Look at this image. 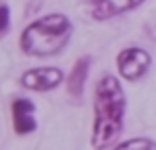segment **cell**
Instances as JSON below:
<instances>
[{"label":"cell","instance_id":"obj_1","mask_svg":"<svg viewBox=\"0 0 156 150\" xmlns=\"http://www.w3.org/2000/svg\"><path fill=\"white\" fill-rule=\"evenodd\" d=\"M126 122V93L115 74L104 72L93 93V150H106L119 139Z\"/></svg>","mask_w":156,"mask_h":150},{"label":"cell","instance_id":"obj_2","mask_svg":"<svg viewBox=\"0 0 156 150\" xmlns=\"http://www.w3.org/2000/svg\"><path fill=\"white\" fill-rule=\"evenodd\" d=\"M74 35V24L63 13H48L37 17L20 33V50L35 59L61 54Z\"/></svg>","mask_w":156,"mask_h":150},{"label":"cell","instance_id":"obj_3","mask_svg":"<svg viewBox=\"0 0 156 150\" xmlns=\"http://www.w3.org/2000/svg\"><path fill=\"white\" fill-rule=\"evenodd\" d=\"M117 72H119V76L124 81H141L145 74L150 72L152 68V57L150 52L141 46H126L117 52Z\"/></svg>","mask_w":156,"mask_h":150},{"label":"cell","instance_id":"obj_4","mask_svg":"<svg viewBox=\"0 0 156 150\" xmlns=\"http://www.w3.org/2000/svg\"><path fill=\"white\" fill-rule=\"evenodd\" d=\"M65 81V72L56 65H44V68H30L26 70L22 76H20V85L24 89L30 91H39V93H46L56 89Z\"/></svg>","mask_w":156,"mask_h":150},{"label":"cell","instance_id":"obj_5","mask_svg":"<svg viewBox=\"0 0 156 150\" xmlns=\"http://www.w3.org/2000/svg\"><path fill=\"white\" fill-rule=\"evenodd\" d=\"M143 2L145 0H85L89 17L95 22H106L124 13H130L134 9H139Z\"/></svg>","mask_w":156,"mask_h":150},{"label":"cell","instance_id":"obj_6","mask_svg":"<svg viewBox=\"0 0 156 150\" xmlns=\"http://www.w3.org/2000/svg\"><path fill=\"white\" fill-rule=\"evenodd\" d=\"M11 118H13V130L17 135H30L37 130L35 120V102L30 98L20 96L11 102Z\"/></svg>","mask_w":156,"mask_h":150},{"label":"cell","instance_id":"obj_7","mask_svg":"<svg viewBox=\"0 0 156 150\" xmlns=\"http://www.w3.org/2000/svg\"><path fill=\"white\" fill-rule=\"evenodd\" d=\"M89 70H91V57H80L69 70L67 79H65V85H67V93L74 102L83 100V93H85V85H87V79H89Z\"/></svg>","mask_w":156,"mask_h":150},{"label":"cell","instance_id":"obj_8","mask_svg":"<svg viewBox=\"0 0 156 150\" xmlns=\"http://www.w3.org/2000/svg\"><path fill=\"white\" fill-rule=\"evenodd\" d=\"M115 150H156V141H152L147 137H136V139H128V141L119 144Z\"/></svg>","mask_w":156,"mask_h":150},{"label":"cell","instance_id":"obj_9","mask_svg":"<svg viewBox=\"0 0 156 150\" xmlns=\"http://www.w3.org/2000/svg\"><path fill=\"white\" fill-rule=\"evenodd\" d=\"M9 26H11V9L9 5L0 2V37L9 31Z\"/></svg>","mask_w":156,"mask_h":150}]
</instances>
